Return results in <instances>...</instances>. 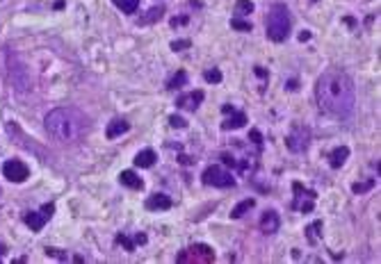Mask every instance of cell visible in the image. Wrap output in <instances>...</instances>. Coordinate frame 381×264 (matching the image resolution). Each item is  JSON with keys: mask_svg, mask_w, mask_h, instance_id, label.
<instances>
[{"mask_svg": "<svg viewBox=\"0 0 381 264\" xmlns=\"http://www.w3.org/2000/svg\"><path fill=\"white\" fill-rule=\"evenodd\" d=\"M285 146L290 153H306L310 146V130L306 126H295L285 137Z\"/></svg>", "mask_w": 381, "mask_h": 264, "instance_id": "5b68a950", "label": "cell"}, {"mask_svg": "<svg viewBox=\"0 0 381 264\" xmlns=\"http://www.w3.org/2000/svg\"><path fill=\"white\" fill-rule=\"evenodd\" d=\"M128 130H130V123H128V121H124V119H114L112 123H107V128H105V137H107V139H117V137H121V134H126Z\"/></svg>", "mask_w": 381, "mask_h": 264, "instance_id": "30bf717a", "label": "cell"}, {"mask_svg": "<svg viewBox=\"0 0 381 264\" xmlns=\"http://www.w3.org/2000/svg\"><path fill=\"white\" fill-rule=\"evenodd\" d=\"M201 180H203V185L219 187V189H229V187L235 185V178L230 176V171H226V169H222V166H217V164L208 166L203 171V176H201Z\"/></svg>", "mask_w": 381, "mask_h": 264, "instance_id": "277c9868", "label": "cell"}, {"mask_svg": "<svg viewBox=\"0 0 381 264\" xmlns=\"http://www.w3.org/2000/svg\"><path fill=\"white\" fill-rule=\"evenodd\" d=\"M119 182L124 187H130V189H142V187H144L142 178H139L135 171H121L119 173Z\"/></svg>", "mask_w": 381, "mask_h": 264, "instance_id": "5bb4252c", "label": "cell"}, {"mask_svg": "<svg viewBox=\"0 0 381 264\" xmlns=\"http://www.w3.org/2000/svg\"><path fill=\"white\" fill-rule=\"evenodd\" d=\"M192 41L190 39H180V41H174L171 44V50H185V48H190Z\"/></svg>", "mask_w": 381, "mask_h": 264, "instance_id": "4316f807", "label": "cell"}, {"mask_svg": "<svg viewBox=\"0 0 381 264\" xmlns=\"http://www.w3.org/2000/svg\"><path fill=\"white\" fill-rule=\"evenodd\" d=\"M48 137H53L59 144H73L80 141L89 132V119L78 107H55L44 119Z\"/></svg>", "mask_w": 381, "mask_h": 264, "instance_id": "7a4b0ae2", "label": "cell"}, {"mask_svg": "<svg viewBox=\"0 0 381 264\" xmlns=\"http://www.w3.org/2000/svg\"><path fill=\"white\" fill-rule=\"evenodd\" d=\"M48 219L51 217H48L46 212H27L25 217H23V221H25V225H30L32 232H41V228L46 225Z\"/></svg>", "mask_w": 381, "mask_h": 264, "instance_id": "9c48e42d", "label": "cell"}, {"mask_svg": "<svg viewBox=\"0 0 381 264\" xmlns=\"http://www.w3.org/2000/svg\"><path fill=\"white\" fill-rule=\"evenodd\" d=\"M279 228H281L279 214H276L274 210H267L263 217H260V230H263L265 235H274V232H279Z\"/></svg>", "mask_w": 381, "mask_h": 264, "instance_id": "52a82bcc", "label": "cell"}, {"mask_svg": "<svg viewBox=\"0 0 381 264\" xmlns=\"http://www.w3.org/2000/svg\"><path fill=\"white\" fill-rule=\"evenodd\" d=\"M233 116L230 119H226L222 123L224 130H237V128H242L244 123H247V116H244V112H230Z\"/></svg>", "mask_w": 381, "mask_h": 264, "instance_id": "9a60e30c", "label": "cell"}, {"mask_svg": "<svg viewBox=\"0 0 381 264\" xmlns=\"http://www.w3.org/2000/svg\"><path fill=\"white\" fill-rule=\"evenodd\" d=\"M117 242H119L121 246H124V248H126L128 253H132V251H135V246H137V244H135V239L126 237V235H119V237H117Z\"/></svg>", "mask_w": 381, "mask_h": 264, "instance_id": "cb8c5ba5", "label": "cell"}, {"mask_svg": "<svg viewBox=\"0 0 381 264\" xmlns=\"http://www.w3.org/2000/svg\"><path fill=\"white\" fill-rule=\"evenodd\" d=\"M288 89H290V91H295V89H297V80H290V82H288Z\"/></svg>", "mask_w": 381, "mask_h": 264, "instance_id": "e575fe53", "label": "cell"}, {"mask_svg": "<svg viewBox=\"0 0 381 264\" xmlns=\"http://www.w3.org/2000/svg\"><path fill=\"white\" fill-rule=\"evenodd\" d=\"M372 187H375V180H368V182H354V185H352V192L363 194V192H368V189H372Z\"/></svg>", "mask_w": 381, "mask_h": 264, "instance_id": "603a6c76", "label": "cell"}, {"mask_svg": "<svg viewBox=\"0 0 381 264\" xmlns=\"http://www.w3.org/2000/svg\"><path fill=\"white\" fill-rule=\"evenodd\" d=\"M222 159H224V164L226 166H235V157H233V155H226V153H224Z\"/></svg>", "mask_w": 381, "mask_h": 264, "instance_id": "f546056e", "label": "cell"}, {"mask_svg": "<svg viewBox=\"0 0 381 264\" xmlns=\"http://www.w3.org/2000/svg\"><path fill=\"white\" fill-rule=\"evenodd\" d=\"M256 75H260V78H267V73H265L263 68H256Z\"/></svg>", "mask_w": 381, "mask_h": 264, "instance_id": "8d00e7d4", "label": "cell"}, {"mask_svg": "<svg viewBox=\"0 0 381 264\" xmlns=\"http://www.w3.org/2000/svg\"><path fill=\"white\" fill-rule=\"evenodd\" d=\"M46 255H53L57 260H66V253H59L57 248H46Z\"/></svg>", "mask_w": 381, "mask_h": 264, "instance_id": "f1b7e54d", "label": "cell"}, {"mask_svg": "<svg viewBox=\"0 0 381 264\" xmlns=\"http://www.w3.org/2000/svg\"><path fill=\"white\" fill-rule=\"evenodd\" d=\"M230 27H233V30H242V32H251V23L249 21H242L240 16L230 19Z\"/></svg>", "mask_w": 381, "mask_h": 264, "instance_id": "44dd1931", "label": "cell"}, {"mask_svg": "<svg viewBox=\"0 0 381 264\" xmlns=\"http://www.w3.org/2000/svg\"><path fill=\"white\" fill-rule=\"evenodd\" d=\"M254 205H256V200H254V198H244L242 203L233 207V212H230V217H233V219L244 217V214H247V212H249L251 207H254Z\"/></svg>", "mask_w": 381, "mask_h": 264, "instance_id": "2e32d148", "label": "cell"}, {"mask_svg": "<svg viewBox=\"0 0 381 264\" xmlns=\"http://www.w3.org/2000/svg\"><path fill=\"white\" fill-rule=\"evenodd\" d=\"M317 105L333 119H349L356 105V87L349 73L342 68H329L320 75L315 85Z\"/></svg>", "mask_w": 381, "mask_h": 264, "instance_id": "6da1fadb", "label": "cell"}, {"mask_svg": "<svg viewBox=\"0 0 381 264\" xmlns=\"http://www.w3.org/2000/svg\"><path fill=\"white\" fill-rule=\"evenodd\" d=\"M249 137H251V141H254V144H256L258 148L263 146V134H260L258 130H251V134H249Z\"/></svg>", "mask_w": 381, "mask_h": 264, "instance_id": "83f0119b", "label": "cell"}, {"mask_svg": "<svg viewBox=\"0 0 381 264\" xmlns=\"http://www.w3.org/2000/svg\"><path fill=\"white\" fill-rule=\"evenodd\" d=\"M203 78H205V82L219 85V82H222V73H219L217 68H210V71H205V73H203Z\"/></svg>", "mask_w": 381, "mask_h": 264, "instance_id": "7402d4cb", "label": "cell"}, {"mask_svg": "<svg viewBox=\"0 0 381 264\" xmlns=\"http://www.w3.org/2000/svg\"><path fill=\"white\" fill-rule=\"evenodd\" d=\"M132 239H135V244H146V235H144V232H137Z\"/></svg>", "mask_w": 381, "mask_h": 264, "instance_id": "4dcf8cb0", "label": "cell"}, {"mask_svg": "<svg viewBox=\"0 0 381 264\" xmlns=\"http://www.w3.org/2000/svg\"><path fill=\"white\" fill-rule=\"evenodd\" d=\"M162 14H164V7H153V9H149V12H146L144 19H139V25H149V23H155V21L162 19Z\"/></svg>", "mask_w": 381, "mask_h": 264, "instance_id": "e0dca14e", "label": "cell"}, {"mask_svg": "<svg viewBox=\"0 0 381 264\" xmlns=\"http://www.w3.org/2000/svg\"><path fill=\"white\" fill-rule=\"evenodd\" d=\"M169 126L171 128H185V126H187V121H185L183 116H176V114H171V116H169Z\"/></svg>", "mask_w": 381, "mask_h": 264, "instance_id": "484cf974", "label": "cell"}, {"mask_svg": "<svg viewBox=\"0 0 381 264\" xmlns=\"http://www.w3.org/2000/svg\"><path fill=\"white\" fill-rule=\"evenodd\" d=\"M308 39H310V32L308 30H304V32L299 34V41H308Z\"/></svg>", "mask_w": 381, "mask_h": 264, "instance_id": "d6a6232c", "label": "cell"}, {"mask_svg": "<svg viewBox=\"0 0 381 264\" xmlns=\"http://www.w3.org/2000/svg\"><path fill=\"white\" fill-rule=\"evenodd\" d=\"M201 103H203V91L183 93V96H178V100H176V105L180 107V110H197Z\"/></svg>", "mask_w": 381, "mask_h": 264, "instance_id": "ba28073f", "label": "cell"}, {"mask_svg": "<svg viewBox=\"0 0 381 264\" xmlns=\"http://www.w3.org/2000/svg\"><path fill=\"white\" fill-rule=\"evenodd\" d=\"M178 162H180V164H190L192 159L187 157V155H180V157H178Z\"/></svg>", "mask_w": 381, "mask_h": 264, "instance_id": "836d02e7", "label": "cell"}, {"mask_svg": "<svg viewBox=\"0 0 381 264\" xmlns=\"http://www.w3.org/2000/svg\"><path fill=\"white\" fill-rule=\"evenodd\" d=\"M222 112H224V114H229V112H235V110H233V105H224V107H222Z\"/></svg>", "mask_w": 381, "mask_h": 264, "instance_id": "d590c367", "label": "cell"}, {"mask_svg": "<svg viewBox=\"0 0 381 264\" xmlns=\"http://www.w3.org/2000/svg\"><path fill=\"white\" fill-rule=\"evenodd\" d=\"M171 207V198L167 194H153L146 198V210H169Z\"/></svg>", "mask_w": 381, "mask_h": 264, "instance_id": "8fae6325", "label": "cell"}, {"mask_svg": "<svg viewBox=\"0 0 381 264\" xmlns=\"http://www.w3.org/2000/svg\"><path fill=\"white\" fill-rule=\"evenodd\" d=\"M347 157H349V148L347 146H338V148H333L331 155H329V164L333 166V169H340V166L347 162Z\"/></svg>", "mask_w": 381, "mask_h": 264, "instance_id": "4fadbf2b", "label": "cell"}, {"mask_svg": "<svg viewBox=\"0 0 381 264\" xmlns=\"http://www.w3.org/2000/svg\"><path fill=\"white\" fill-rule=\"evenodd\" d=\"M254 12V2L251 0H237L235 2V14L237 16H247V14Z\"/></svg>", "mask_w": 381, "mask_h": 264, "instance_id": "ffe728a7", "label": "cell"}, {"mask_svg": "<svg viewBox=\"0 0 381 264\" xmlns=\"http://www.w3.org/2000/svg\"><path fill=\"white\" fill-rule=\"evenodd\" d=\"M183 23H187V16H180V19H171V25H183Z\"/></svg>", "mask_w": 381, "mask_h": 264, "instance_id": "1f68e13d", "label": "cell"}, {"mask_svg": "<svg viewBox=\"0 0 381 264\" xmlns=\"http://www.w3.org/2000/svg\"><path fill=\"white\" fill-rule=\"evenodd\" d=\"M290 12L283 2H276L270 9V16H267V37H270L274 44H281V41L288 39L290 34Z\"/></svg>", "mask_w": 381, "mask_h": 264, "instance_id": "3957f363", "label": "cell"}, {"mask_svg": "<svg viewBox=\"0 0 381 264\" xmlns=\"http://www.w3.org/2000/svg\"><path fill=\"white\" fill-rule=\"evenodd\" d=\"M187 85V73L185 71H178L174 78L167 82V89H171V91H176V89H180V87Z\"/></svg>", "mask_w": 381, "mask_h": 264, "instance_id": "ac0fdd59", "label": "cell"}, {"mask_svg": "<svg viewBox=\"0 0 381 264\" xmlns=\"http://www.w3.org/2000/svg\"><path fill=\"white\" fill-rule=\"evenodd\" d=\"M2 176L9 182H25L27 176H30V169L21 159H7L5 164H2Z\"/></svg>", "mask_w": 381, "mask_h": 264, "instance_id": "8992f818", "label": "cell"}, {"mask_svg": "<svg viewBox=\"0 0 381 264\" xmlns=\"http://www.w3.org/2000/svg\"><path fill=\"white\" fill-rule=\"evenodd\" d=\"M155 159H158L155 151L146 148V151H139L137 155H135V166H139V169H151V166L155 164Z\"/></svg>", "mask_w": 381, "mask_h": 264, "instance_id": "7c38bea8", "label": "cell"}, {"mask_svg": "<svg viewBox=\"0 0 381 264\" xmlns=\"http://www.w3.org/2000/svg\"><path fill=\"white\" fill-rule=\"evenodd\" d=\"M320 228H322V221H315V223L308 225V230H306V232H308V242H310V244H315V242H317V239H315V230H320Z\"/></svg>", "mask_w": 381, "mask_h": 264, "instance_id": "d4e9b609", "label": "cell"}, {"mask_svg": "<svg viewBox=\"0 0 381 264\" xmlns=\"http://www.w3.org/2000/svg\"><path fill=\"white\" fill-rule=\"evenodd\" d=\"M112 2H114L124 14H135L139 7V0H112Z\"/></svg>", "mask_w": 381, "mask_h": 264, "instance_id": "d6986e66", "label": "cell"}]
</instances>
